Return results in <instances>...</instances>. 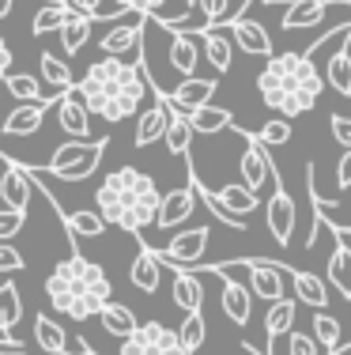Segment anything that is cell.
<instances>
[{"mask_svg": "<svg viewBox=\"0 0 351 355\" xmlns=\"http://www.w3.org/2000/svg\"><path fill=\"white\" fill-rule=\"evenodd\" d=\"M53 106V103H19L12 110V114L4 117V137L12 140V137H30V132H38L42 129V117H46V110Z\"/></svg>", "mask_w": 351, "mask_h": 355, "instance_id": "obj_21", "label": "cell"}, {"mask_svg": "<svg viewBox=\"0 0 351 355\" xmlns=\"http://www.w3.org/2000/svg\"><path fill=\"white\" fill-rule=\"evenodd\" d=\"M215 197H219V205H227L231 212H238L246 219L257 208V193L249 189V185H242V182H231V185H223V189H215Z\"/></svg>", "mask_w": 351, "mask_h": 355, "instance_id": "obj_35", "label": "cell"}, {"mask_svg": "<svg viewBox=\"0 0 351 355\" xmlns=\"http://www.w3.org/2000/svg\"><path fill=\"white\" fill-rule=\"evenodd\" d=\"M189 121H193V129L200 132V137H215V132H227V129H238L234 125V114L231 110H223V106H200L189 114Z\"/></svg>", "mask_w": 351, "mask_h": 355, "instance_id": "obj_32", "label": "cell"}, {"mask_svg": "<svg viewBox=\"0 0 351 355\" xmlns=\"http://www.w3.org/2000/svg\"><path fill=\"white\" fill-rule=\"evenodd\" d=\"M38 4H64V0H38Z\"/></svg>", "mask_w": 351, "mask_h": 355, "instance_id": "obj_55", "label": "cell"}, {"mask_svg": "<svg viewBox=\"0 0 351 355\" xmlns=\"http://www.w3.org/2000/svg\"><path fill=\"white\" fill-rule=\"evenodd\" d=\"M42 80H46V103H57L64 91L76 87V80H72V72H69V61L57 57L53 49L42 53Z\"/></svg>", "mask_w": 351, "mask_h": 355, "instance_id": "obj_20", "label": "cell"}, {"mask_svg": "<svg viewBox=\"0 0 351 355\" xmlns=\"http://www.w3.org/2000/svg\"><path fill=\"white\" fill-rule=\"evenodd\" d=\"M178 333H181V340H186V348H189V352H197L200 344H204V336H208L204 314H200V310H197V314H186V321H181Z\"/></svg>", "mask_w": 351, "mask_h": 355, "instance_id": "obj_41", "label": "cell"}, {"mask_svg": "<svg viewBox=\"0 0 351 355\" xmlns=\"http://www.w3.org/2000/svg\"><path fill=\"white\" fill-rule=\"evenodd\" d=\"M325 76L317 72L314 57L306 53H280L269 57L264 72L257 76V91H261L264 106L276 110L280 117H303L317 106L325 91Z\"/></svg>", "mask_w": 351, "mask_h": 355, "instance_id": "obj_3", "label": "cell"}, {"mask_svg": "<svg viewBox=\"0 0 351 355\" xmlns=\"http://www.w3.org/2000/svg\"><path fill=\"white\" fill-rule=\"evenodd\" d=\"M117 8H129V12H144V15H152V19H170L166 15V4L170 0H114Z\"/></svg>", "mask_w": 351, "mask_h": 355, "instance_id": "obj_44", "label": "cell"}, {"mask_svg": "<svg viewBox=\"0 0 351 355\" xmlns=\"http://www.w3.org/2000/svg\"><path fill=\"white\" fill-rule=\"evenodd\" d=\"M208 239H212L208 227H193V231L170 239L163 250H155V253H159L163 265L174 268V272H193V268H200V257L208 253Z\"/></svg>", "mask_w": 351, "mask_h": 355, "instance_id": "obj_8", "label": "cell"}, {"mask_svg": "<svg viewBox=\"0 0 351 355\" xmlns=\"http://www.w3.org/2000/svg\"><path fill=\"white\" fill-rule=\"evenodd\" d=\"M64 4H69V0H64Z\"/></svg>", "mask_w": 351, "mask_h": 355, "instance_id": "obj_57", "label": "cell"}, {"mask_svg": "<svg viewBox=\"0 0 351 355\" xmlns=\"http://www.w3.org/2000/svg\"><path fill=\"white\" fill-rule=\"evenodd\" d=\"M95 208L102 219L117 231L140 234L152 223H159V208H163V193H159L155 178L136 171V166H117L114 174L102 178L95 189Z\"/></svg>", "mask_w": 351, "mask_h": 355, "instance_id": "obj_2", "label": "cell"}, {"mask_svg": "<svg viewBox=\"0 0 351 355\" xmlns=\"http://www.w3.org/2000/svg\"><path fill=\"white\" fill-rule=\"evenodd\" d=\"M197 8H200V19H204V31L219 27V23L231 15V0H200Z\"/></svg>", "mask_w": 351, "mask_h": 355, "instance_id": "obj_43", "label": "cell"}, {"mask_svg": "<svg viewBox=\"0 0 351 355\" xmlns=\"http://www.w3.org/2000/svg\"><path fill=\"white\" fill-rule=\"evenodd\" d=\"M121 355H193V352L186 348L178 329H166L163 321H147L129 340H121Z\"/></svg>", "mask_w": 351, "mask_h": 355, "instance_id": "obj_6", "label": "cell"}, {"mask_svg": "<svg viewBox=\"0 0 351 355\" xmlns=\"http://www.w3.org/2000/svg\"><path fill=\"white\" fill-rule=\"evenodd\" d=\"M144 12H125L121 19H110V31L102 35L98 49L102 57H129V53H144Z\"/></svg>", "mask_w": 351, "mask_h": 355, "instance_id": "obj_7", "label": "cell"}, {"mask_svg": "<svg viewBox=\"0 0 351 355\" xmlns=\"http://www.w3.org/2000/svg\"><path fill=\"white\" fill-rule=\"evenodd\" d=\"M204 53L200 46V31H170V46H166V64L174 69L178 80H189L197 72V61Z\"/></svg>", "mask_w": 351, "mask_h": 355, "instance_id": "obj_11", "label": "cell"}, {"mask_svg": "<svg viewBox=\"0 0 351 355\" xmlns=\"http://www.w3.org/2000/svg\"><path fill=\"white\" fill-rule=\"evenodd\" d=\"M95 15H83V12H72L69 19H64V27H61V46H64V53L69 57H76L83 46L91 42V31H95Z\"/></svg>", "mask_w": 351, "mask_h": 355, "instance_id": "obj_30", "label": "cell"}, {"mask_svg": "<svg viewBox=\"0 0 351 355\" xmlns=\"http://www.w3.org/2000/svg\"><path fill=\"white\" fill-rule=\"evenodd\" d=\"M332 137H336V144H344V148H351V117L332 114Z\"/></svg>", "mask_w": 351, "mask_h": 355, "instance_id": "obj_48", "label": "cell"}, {"mask_svg": "<svg viewBox=\"0 0 351 355\" xmlns=\"http://www.w3.org/2000/svg\"><path fill=\"white\" fill-rule=\"evenodd\" d=\"M291 284H295V295L306 302V306L321 310L325 302H329V280L306 272V268H291Z\"/></svg>", "mask_w": 351, "mask_h": 355, "instance_id": "obj_31", "label": "cell"}, {"mask_svg": "<svg viewBox=\"0 0 351 355\" xmlns=\"http://www.w3.org/2000/svg\"><path fill=\"white\" fill-rule=\"evenodd\" d=\"M295 325V302L291 299H280L269 306V314H264V336H269V344L276 340V336H283L287 329Z\"/></svg>", "mask_w": 351, "mask_h": 355, "instance_id": "obj_38", "label": "cell"}, {"mask_svg": "<svg viewBox=\"0 0 351 355\" xmlns=\"http://www.w3.org/2000/svg\"><path fill=\"white\" fill-rule=\"evenodd\" d=\"M215 76H189V80H181L178 87L170 91V95H163L166 103H170L174 110H181V114H193V110H200V106H208L212 103V95H215Z\"/></svg>", "mask_w": 351, "mask_h": 355, "instance_id": "obj_15", "label": "cell"}, {"mask_svg": "<svg viewBox=\"0 0 351 355\" xmlns=\"http://www.w3.org/2000/svg\"><path fill=\"white\" fill-rule=\"evenodd\" d=\"M23 223H27V212L4 208V212H0V239H15V234L23 231Z\"/></svg>", "mask_w": 351, "mask_h": 355, "instance_id": "obj_45", "label": "cell"}, {"mask_svg": "<svg viewBox=\"0 0 351 355\" xmlns=\"http://www.w3.org/2000/svg\"><path fill=\"white\" fill-rule=\"evenodd\" d=\"M0 355H30L27 348H0Z\"/></svg>", "mask_w": 351, "mask_h": 355, "instance_id": "obj_53", "label": "cell"}, {"mask_svg": "<svg viewBox=\"0 0 351 355\" xmlns=\"http://www.w3.org/2000/svg\"><path fill=\"white\" fill-rule=\"evenodd\" d=\"M181 4H189V8H193V4H200V0H181Z\"/></svg>", "mask_w": 351, "mask_h": 355, "instance_id": "obj_56", "label": "cell"}, {"mask_svg": "<svg viewBox=\"0 0 351 355\" xmlns=\"http://www.w3.org/2000/svg\"><path fill=\"white\" fill-rule=\"evenodd\" d=\"M30 182H35L30 166H19L12 155H4V174H0V200H4V208H19V212H27Z\"/></svg>", "mask_w": 351, "mask_h": 355, "instance_id": "obj_14", "label": "cell"}, {"mask_svg": "<svg viewBox=\"0 0 351 355\" xmlns=\"http://www.w3.org/2000/svg\"><path fill=\"white\" fill-rule=\"evenodd\" d=\"M72 15V4H42L38 15L30 19V35H53L64 27V19Z\"/></svg>", "mask_w": 351, "mask_h": 355, "instance_id": "obj_37", "label": "cell"}, {"mask_svg": "<svg viewBox=\"0 0 351 355\" xmlns=\"http://www.w3.org/2000/svg\"><path fill=\"white\" fill-rule=\"evenodd\" d=\"M19 268H23V257L15 253V246H8V242H4V246H0V272L12 276V272H19Z\"/></svg>", "mask_w": 351, "mask_h": 355, "instance_id": "obj_47", "label": "cell"}, {"mask_svg": "<svg viewBox=\"0 0 351 355\" xmlns=\"http://www.w3.org/2000/svg\"><path fill=\"white\" fill-rule=\"evenodd\" d=\"M102 151H106V140H69L53 151V159L42 171L49 178H61V182H83V178L98 171Z\"/></svg>", "mask_w": 351, "mask_h": 355, "instance_id": "obj_5", "label": "cell"}, {"mask_svg": "<svg viewBox=\"0 0 351 355\" xmlns=\"http://www.w3.org/2000/svg\"><path fill=\"white\" fill-rule=\"evenodd\" d=\"M291 137H295V129H291V121H287V117H272V121L264 125L261 132H257V140H261V144H269V148H280V144H287Z\"/></svg>", "mask_w": 351, "mask_h": 355, "instance_id": "obj_42", "label": "cell"}, {"mask_svg": "<svg viewBox=\"0 0 351 355\" xmlns=\"http://www.w3.org/2000/svg\"><path fill=\"white\" fill-rule=\"evenodd\" d=\"M4 87L12 91V98H19V103H46V91L38 87L35 76H4Z\"/></svg>", "mask_w": 351, "mask_h": 355, "instance_id": "obj_40", "label": "cell"}, {"mask_svg": "<svg viewBox=\"0 0 351 355\" xmlns=\"http://www.w3.org/2000/svg\"><path fill=\"white\" fill-rule=\"evenodd\" d=\"M264 148H269V144H261L257 137H246V148H242V159H238V178H242V185H249L253 193H261L264 182L276 178V166H272V159Z\"/></svg>", "mask_w": 351, "mask_h": 355, "instance_id": "obj_10", "label": "cell"}, {"mask_svg": "<svg viewBox=\"0 0 351 355\" xmlns=\"http://www.w3.org/2000/svg\"><path fill=\"white\" fill-rule=\"evenodd\" d=\"M23 318V302H19V287L12 280L0 284V333H12Z\"/></svg>", "mask_w": 351, "mask_h": 355, "instance_id": "obj_36", "label": "cell"}, {"mask_svg": "<svg viewBox=\"0 0 351 355\" xmlns=\"http://www.w3.org/2000/svg\"><path fill=\"white\" fill-rule=\"evenodd\" d=\"M329 4H336V0H295V4L283 12V31H306V27L325 23ZM344 4H348V0H344Z\"/></svg>", "mask_w": 351, "mask_h": 355, "instance_id": "obj_24", "label": "cell"}, {"mask_svg": "<svg viewBox=\"0 0 351 355\" xmlns=\"http://www.w3.org/2000/svg\"><path fill=\"white\" fill-rule=\"evenodd\" d=\"M287 352H291V355H321V344H317V336L291 333V336H287Z\"/></svg>", "mask_w": 351, "mask_h": 355, "instance_id": "obj_46", "label": "cell"}, {"mask_svg": "<svg viewBox=\"0 0 351 355\" xmlns=\"http://www.w3.org/2000/svg\"><path fill=\"white\" fill-rule=\"evenodd\" d=\"M46 299L72 321H87L102 314L106 302H114V284L102 265L87 261L80 250H72L46 280Z\"/></svg>", "mask_w": 351, "mask_h": 355, "instance_id": "obj_4", "label": "cell"}, {"mask_svg": "<svg viewBox=\"0 0 351 355\" xmlns=\"http://www.w3.org/2000/svg\"><path fill=\"white\" fill-rule=\"evenodd\" d=\"M12 15V0H0V19H8Z\"/></svg>", "mask_w": 351, "mask_h": 355, "instance_id": "obj_52", "label": "cell"}, {"mask_svg": "<svg viewBox=\"0 0 351 355\" xmlns=\"http://www.w3.org/2000/svg\"><path fill=\"white\" fill-rule=\"evenodd\" d=\"M129 280L140 287V291L155 295L159 291V280H163V261H159V253L147 246H140V253L132 257V268H129Z\"/></svg>", "mask_w": 351, "mask_h": 355, "instance_id": "obj_23", "label": "cell"}, {"mask_svg": "<svg viewBox=\"0 0 351 355\" xmlns=\"http://www.w3.org/2000/svg\"><path fill=\"white\" fill-rule=\"evenodd\" d=\"M98 318H102V329H106L110 336H117V340H129V336L140 329L136 314H132L129 306H121V302H106V310H102Z\"/></svg>", "mask_w": 351, "mask_h": 355, "instance_id": "obj_33", "label": "cell"}, {"mask_svg": "<svg viewBox=\"0 0 351 355\" xmlns=\"http://www.w3.org/2000/svg\"><path fill=\"white\" fill-rule=\"evenodd\" d=\"M314 336H317V344H321L329 355L336 348H344V344H340V321L332 314H325V310H317V314H314Z\"/></svg>", "mask_w": 351, "mask_h": 355, "instance_id": "obj_39", "label": "cell"}, {"mask_svg": "<svg viewBox=\"0 0 351 355\" xmlns=\"http://www.w3.org/2000/svg\"><path fill=\"white\" fill-rule=\"evenodd\" d=\"M69 4H72V12H83V15H95V19H106L102 8H98L102 0H69Z\"/></svg>", "mask_w": 351, "mask_h": 355, "instance_id": "obj_49", "label": "cell"}, {"mask_svg": "<svg viewBox=\"0 0 351 355\" xmlns=\"http://www.w3.org/2000/svg\"><path fill=\"white\" fill-rule=\"evenodd\" d=\"M332 355H351V344H344V348H336Z\"/></svg>", "mask_w": 351, "mask_h": 355, "instance_id": "obj_54", "label": "cell"}, {"mask_svg": "<svg viewBox=\"0 0 351 355\" xmlns=\"http://www.w3.org/2000/svg\"><path fill=\"white\" fill-rule=\"evenodd\" d=\"M227 27H231V38H234V46H238L242 53H249V57H276L272 53V35L257 19H246V15H242V19H231Z\"/></svg>", "mask_w": 351, "mask_h": 355, "instance_id": "obj_18", "label": "cell"}, {"mask_svg": "<svg viewBox=\"0 0 351 355\" xmlns=\"http://www.w3.org/2000/svg\"><path fill=\"white\" fill-rule=\"evenodd\" d=\"M91 106H87V98H83V91H80V83L72 91H64L61 98L53 103V121L61 125V132H69L72 140H87L91 137Z\"/></svg>", "mask_w": 351, "mask_h": 355, "instance_id": "obj_9", "label": "cell"}, {"mask_svg": "<svg viewBox=\"0 0 351 355\" xmlns=\"http://www.w3.org/2000/svg\"><path fill=\"white\" fill-rule=\"evenodd\" d=\"M336 178H340V185H351V148L344 151V155H340V166H336Z\"/></svg>", "mask_w": 351, "mask_h": 355, "instance_id": "obj_50", "label": "cell"}, {"mask_svg": "<svg viewBox=\"0 0 351 355\" xmlns=\"http://www.w3.org/2000/svg\"><path fill=\"white\" fill-rule=\"evenodd\" d=\"M57 216H61V227L72 239H102L106 227H110L98 208H91V212H61V208H57Z\"/></svg>", "mask_w": 351, "mask_h": 355, "instance_id": "obj_26", "label": "cell"}, {"mask_svg": "<svg viewBox=\"0 0 351 355\" xmlns=\"http://www.w3.org/2000/svg\"><path fill=\"white\" fill-rule=\"evenodd\" d=\"M80 91L87 98L91 114L102 121H125L132 114H144V103L152 98V80H147L144 61H125V57H102L95 61L80 80Z\"/></svg>", "mask_w": 351, "mask_h": 355, "instance_id": "obj_1", "label": "cell"}, {"mask_svg": "<svg viewBox=\"0 0 351 355\" xmlns=\"http://www.w3.org/2000/svg\"><path fill=\"white\" fill-rule=\"evenodd\" d=\"M219 280H223V314H227L234 325L246 329L249 318H253V299H249L253 287H246L242 280H234V276H219Z\"/></svg>", "mask_w": 351, "mask_h": 355, "instance_id": "obj_19", "label": "cell"}, {"mask_svg": "<svg viewBox=\"0 0 351 355\" xmlns=\"http://www.w3.org/2000/svg\"><path fill=\"white\" fill-rule=\"evenodd\" d=\"M325 80H329V87L336 91V95L351 98V35L340 42V49L325 61Z\"/></svg>", "mask_w": 351, "mask_h": 355, "instance_id": "obj_25", "label": "cell"}, {"mask_svg": "<svg viewBox=\"0 0 351 355\" xmlns=\"http://www.w3.org/2000/svg\"><path fill=\"white\" fill-rule=\"evenodd\" d=\"M0 76H12V49H8V42H0Z\"/></svg>", "mask_w": 351, "mask_h": 355, "instance_id": "obj_51", "label": "cell"}, {"mask_svg": "<svg viewBox=\"0 0 351 355\" xmlns=\"http://www.w3.org/2000/svg\"><path fill=\"white\" fill-rule=\"evenodd\" d=\"M249 287H253L257 299H264L272 306V302H280L283 291H287V272H283V265H276V261L253 257L249 261Z\"/></svg>", "mask_w": 351, "mask_h": 355, "instance_id": "obj_13", "label": "cell"}, {"mask_svg": "<svg viewBox=\"0 0 351 355\" xmlns=\"http://www.w3.org/2000/svg\"><path fill=\"white\" fill-rule=\"evenodd\" d=\"M264 216H269V234L276 239V246H291V234H295V200L291 193L276 182L269 205H264Z\"/></svg>", "mask_w": 351, "mask_h": 355, "instance_id": "obj_12", "label": "cell"}, {"mask_svg": "<svg viewBox=\"0 0 351 355\" xmlns=\"http://www.w3.org/2000/svg\"><path fill=\"white\" fill-rule=\"evenodd\" d=\"M329 284L340 299L351 302V246L344 242V231L332 239V253H329Z\"/></svg>", "mask_w": 351, "mask_h": 355, "instance_id": "obj_22", "label": "cell"}, {"mask_svg": "<svg viewBox=\"0 0 351 355\" xmlns=\"http://www.w3.org/2000/svg\"><path fill=\"white\" fill-rule=\"evenodd\" d=\"M197 182H189V185H178V189H170V193H163V208H159V231H170V227H181L189 216H193V208H197Z\"/></svg>", "mask_w": 351, "mask_h": 355, "instance_id": "obj_16", "label": "cell"}, {"mask_svg": "<svg viewBox=\"0 0 351 355\" xmlns=\"http://www.w3.org/2000/svg\"><path fill=\"white\" fill-rule=\"evenodd\" d=\"M166 129H170V106L159 95L147 103L144 114H136V148H152L155 140H166Z\"/></svg>", "mask_w": 351, "mask_h": 355, "instance_id": "obj_17", "label": "cell"}, {"mask_svg": "<svg viewBox=\"0 0 351 355\" xmlns=\"http://www.w3.org/2000/svg\"><path fill=\"white\" fill-rule=\"evenodd\" d=\"M170 106V103H166ZM193 121H189L186 114H181V110H174L170 106V129H166V151H170L174 159H189V148H193Z\"/></svg>", "mask_w": 351, "mask_h": 355, "instance_id": "obj_29", "label": "cell"}, {"mask_svg": "<svg viewBox=\"0 0 351 355\" xmlns=\"http://www.w3.org/2000/svg\"><path fill=\"white\" fill-rule=\"evenodd\" d=\"M35 340H38V348L49 352V355H69V333L46 314L35 318Z\"/></svg>", "mask_w": 351, "mask_h": 355, "instance_id": "obj_34", "label": "cell"}, {"mask_svg": "<svg viewBox=\"0 0 351 355\" xmlns=\"http://www.w3.org/2000/svg\"><path fill=\"white\" fill-rule=\"evenodd\" d=\"M170 299L181 314H197L200 302H204V287H200L197 272H174V284H170Z\"/></svg>", "mask_w": 351, "mask_h": 355, "instance_id": "obj_28", "label": "cell"}, {"mask_svg": "<svg viewBox=\"0 0 351 355\" xmlns=\"http://www.w3.org/2000/svg\"><path fill=\"white\" fill-rule=\"evenodd\" d=\"M200 46H204V61L212 64V72H227L234 61V38H227L223 31L208 27L200 31Z\"/></svg>", "mask_w": 351, "mask_h": 355, "instance_id": "obj_27", "label": "cell"}, {"mask_svg": "<svg viewBox=\"0 0 351 355\" xmlns=\"http://www.w3.org/2000/svg\"><path fill=\"white\" fill-rule=\"evenodd\" d=\"M348 4H351V0H348Z\"/></svg>", "mask_w": 351, "mask_h": 355, "instance_id": "obj_58", "label": "cell"}]
</instances>
